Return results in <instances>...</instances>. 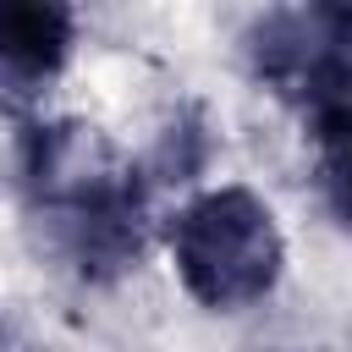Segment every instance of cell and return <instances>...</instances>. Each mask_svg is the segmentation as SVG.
Segmentation results:
<instances>
[{
    "label": "cell",
    "mask_w": 352,
    "mask_h": 352,
    "mask_svg": "<svg viewBox=\"0 0 352 352\" xmlns=\"http://www.w3.org/2000/svg\"><path fill=\"white\" fill-rule=\"evenodd\" d=\"M170 258L182 286L204 308H253L280 280L286 248L275 231V214L248 187H214L182 204L170 220Z\"/></svg>",
    "instance_id": "obj_1"
},
{
    "label": "cell",
    "mask_w": 352,
    "mask_h": 352,
    "mask_svg": "<svg viewBox=\"0 0 352 352\" xmlns=\"http://www.w3.org/2000/svg\"><path fill=\"white\" fill-rule=\"evenodd\" d=\"M72 50V11L60 6H33V0H11L0 11V66L11 94H28L33 82H44Z\"/></svg>",
    "instance_id": "obj_2"
},
{
    "label": "cell",
    "mask_w": 352,
    "mask_h": 352,
    "mask_svg": "<svg viewBox=\"0 0 352 352\" xmlns=\"http://www.w3.org/2000/svg\"><path fill=\"white\" fill-rule=\"evenodd\" d=\"M314 121V165H319V192L341 226H352V99L308 110Z\"/></svg>",
    "instance_id": "obj_3"
}]
</instances>
